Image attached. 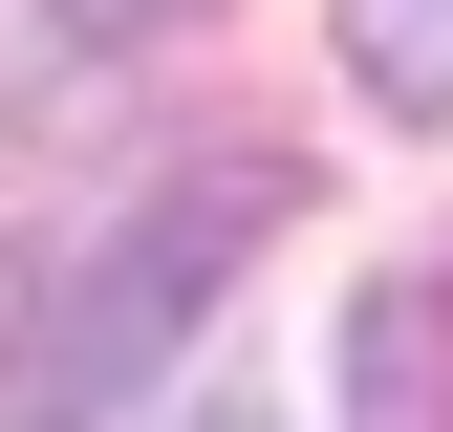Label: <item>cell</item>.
<instances>
[{
    "label": "cell",
    "mask_w": 453,
    "mask_h": 432,
    "mask_svg": "<svg viewBox=\"0 0 453 432\" xmlns=\"http://www.w3.org/2000/svg\"><path fill=\"white\" fill-rule=\"evenodd\" d=\"M259 238H280V174H259V151H216V174H151L87 259H43L22 346H0V432H108L151 367L195 346V303L238 282Z\"/></svg>",
    "instance_id": "obj_1"
},
{
    "label": "cell",
    "mask_w": 453,
    "mask_h": 432,
    "mask_svg": "<svg viewBox=\"0 0 453 432\" xmlns=\"http://www.w3.org/2000/svg\"><path fill=\"white\" fill-rule=\"evenodd\" d=\"M65 43H151V22H195V0H43Z\"/></svg>",
    "instance_id": "obj_4"
},
{
    "label": "cell",
    "mask_w": 453,
    "mask_h": 432,
    "mask_svg": "<svg viewBox=\"0 0 453 432\" xmlns=\"http://www.w3.org/2000/svg\"><path fill=\"white\" fill-rule=\"evenodd\" d=\"M346 66H367L388 108H432V130H453V0H346Z\"/></svg>",
    "instance_id": "obj_3"
},
{
    "label": "cell",
    "mask_w": 453,
    "mask_h": 432,
    "mask_svg": "<svg viewBox=\"0 0 453 432\" xmlns=\"http://www.w3.org/2000/svg\"><path fill=\"white\" fill-rule=\"evenodd\" d=\"M367 432H453V259L367 303Z\"/></svg>",
    "instance_id": "obj_2"
}]
</instances>
